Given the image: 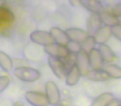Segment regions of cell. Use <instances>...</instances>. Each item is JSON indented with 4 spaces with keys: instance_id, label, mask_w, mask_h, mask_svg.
<instances>
[{
    "instance_id": "1",
    "label": "cell",
    "mask_w": 121,
    "mask_h": 106,
    "mask_svg": "<svg viewBox=\"0 0 121 106\" xmlns=\"http://www.w3.org/2000/svg\"><path fill=\"white\" fill-rule=\"evenodd\" d=\"M13 76L19 81L32 83L38 81L41 73L38 70L29 66H17L13 70Z\"/></svg>"
},
{
    "instance_id": "2",
    "label": "cell",
    "mask_w": 121,
    "mask_h": 106,
    "mask_svg": "<svg viewBox=\"0 0 121 106\" xmlns=\"http://www.w3.org/2000/svg\"><path fill=\"white\" fill-rule=\"evenodd\" d=\"M45 94L50 103V105L59 104L61 100V94L58 85L53 81H48L45 85Z\"/></svg>"
},
{
    "instance_id": "3",
    "label": "cell",
    "mask_w": 121,
    "mask_h": 106,
    "mask_svg": "<svg viewBox=\"0 0 121 106\" xmlns=\"http://www.w3.org/2000/svg\"><path fill=\"white\" fill-rule=\"evenodd\" d=\"M25 99L32 106H49L50 103L45 93L30 90L25 94Z\"/></svg>"
},
{
    "instance_id": "4",
    "label": "cell",
    "mask_w": 121,
    "mask_h": 106,
    "mask_svg": "<svg viewBox=\"0 0 121 106\" xmlns=\"http://www.w3.org/2000/svg\"><path fill=\"white\" fill-rule=\"evenodd\" d=\"M47 63H48V66L50 67V69L52 70V73L58 79L62 80L64 78H66V74H67V71H66V66H65L62 60L56 57L48 56Z\"/></svg>"
},
{
    "instance_id": "5",
    "label": "cell",
    "mask_w": 121,
    "mask_h": 106,
    "mask_svg": "<svg viewBox=\"0 0 121 106\" xmlns=\"http://www.w3.org/2000/svg\"><path fill=\"white\" fill-rule=\"evenodd\" d=\"M30 40L33 43L40 46H43V47L51 45L52 43H55L53 38L51 36L50 32L43 30L33 31L30 34Z\"/></svg>"
},
{
    "instance_id": "6",
    "label": "cell",
    "mask_w": 121,
    "mask_h": 106,
    "mask_svg": "<svg viewBox=\"0 0 121 106\" xmlns=\"http://www.w3.org/2000/svg\"><path fill=\"white\" fill-rule=\"evenodd\" d=\"M76 68L79 71L81 77H86L91 71V64H90L89 56L84 51H81L76 55Z\"/></svg>"
},
{
    "instance_id": "7",
    "label": "cell",
    "mask_w": 121,
    "mask_h": 106,
    "mask_svg": "<svg viewBox=\"0 0 121 106\" xmlns=\"http://www.w3.org/2000/svg\"><path fill=\"white\" fill-rule=\"evenodd\" d=\"M44 51L49 56L56 57L61 60H64L70 54L69 51L67 50L66 47L59 45V44L56 43H52L51 45L44 47Z\"/></svg>"
},
{
    "instance_id": "8",
    "label": "cell",
    "mask_w": 121,
    "mask_h": 106,
    "mask_svg": "<svg viewBox=\"0 0 121 106\" xmlns=\"http://www.w3.org/2000/svg\"><path fill=\"white\" fill-rule=\"evenodd\" d=\"M102 21H101L100 14L98 13H91L87 19L86 28L87 33L89 36L94 37L96 32L102 27Z\"/></svg>"
},
{
    "instance_id": "9",
    "label": "cell",
    "mask_w": 121,
    "mask_h": 106,
    "mask_svg": "<svg viewBox=\"0 0 121 106\" xmlns=\"http://www.w3.org/2000/svg\"><path fill=\"white\" fill-rule=\"evenodd\" d=\"M65 31L70 41H73L81 44H82L89 37L86 31L78 27H70Z\"/></svg>"
},
{
    "instance_id": "10",
    "label": "cell",
    "mask_w": 121,
    "mask_h": 106,
    "mask_svg": "<svg viewBox=\"0 0 121 106\" xmlns=\"http://www.w3.org/2000/svg\"><path fill=\"white\" fill-rule=\"evenodd\" d=\"M81 5L85 9L91 12V13L101 14L105 11V7L100 1L97 0H81Z\"/></svg>"
},
{
    "instance_id": "11",
    "label": "cell",
    "mask_w": 121,
    "mask_h": 106,
    "mask_svg": "<svg viewBox=\"0 0 121 106\" xmlns=\"http://www.w3.org/2000/svg\"><path fill=\"white\" fill-rule=\"evenodd\" d=\"M51 36L53 38L54 42L56 44L66 47L69 42V38L66 33V31L62 30L58 27H52L49 31Z\"/></svg>"
},
{
    "instance_id": "12",
    "label": "cell",
    "mask_w": 121,
    "mask_h": 106,
    "mask_svg": "<svg viewBox=\"0 0 121 106\" xmlns=\"http://www.w3.org/2000/svg\"><path fill=\"white\" fill-rule=\"evenodd\" d=\"M89 60L91 68L92 70H102L104 67V61L97 48L92 50L89 54Z\"/></svg>"
},
{
    "instance_id": "13",
    "label": "cell",
    "mask_w": 121,
    "mask_h": 106,
    "mask_svg": "<svg viewBox=\"0 0 121 106\" xmlns=\"http://www.w3.org/2000/svg\"><path fill=\"white\" fill-rule=\"evenodd\" d=\"M98 50L100 52V55L102 56L103 60H104V63L113 64V63H114V61H117V56L115 55L114 51L111 49V47L109 46H108L107 44L99 45Z\"/></svg>"
},
{
    "instance_id": "14",
    "label": "cell",
    "mask_w": 121,
    "mask_h": 106,
    "mask_svg": "<svg viewBox=\"0 0 121 106\" xmlns=\"http://www.w3.org/2000/svg\"><path fill=\"white\" fill-rule=\"evenodd\" d=\"M112 35V27L102 26V27L96 32L94 37L95 39L96 44L102 45V44H106V42L110 39Z\"/></svg>"
},
{
    "instance_id": "15",
    "label": "cell",
    "mask_w": 121,
    "mask_h": 106,
    "mask_svg": "<svg viewBox=\"0 0 121 106\" xmlns=\"http://www.w3.org/2000/svg\"><path fill=\"white\" fill-rule=\"evenodd\" d=\"M88 81L94 82H104L108 81L110 77L104 69L102 70H92L90 71L89 74L86 76Z\"/></svg>"
},
{
    "instance_id": "16",
    "label": "cell",
    "mask_w": 121,
    "mask_h": 106,
    "mask_svg": "<svg viewBox=\"0 0 121 106\" xmlns=\"http://www.w3.org/2000/svg\"><path fill=\"white\" fill-rule=\"evenodd\" d=\"M114 99L112 93L105 92L99 94L91 103V106H108L109 104Z\"/></svg>"
},
{
    "instance_id": "17",
    "label": "cell",
    "mask_w": 121,
    "mask_h": 106,
    "mask_svg": "<svg viewBox=\"0 0 121 106\" xmlns=\"http://www.w3.org/2000/svg\"><path fill=\"white\" fill-rule=\"evenodd\" d=\"M101 21H102V23L104 26H107L109 27H114L115 26L119 25V20H118V17H116L114 14L111 13V11L106 10L104 13L100 14Z\"/></svg>"
},
{
    "instance_id": "18",
    "label": "cell",
    "mask_w": 121,
    "mask_h": 106,
    "mask_svg": "<svg viewBox=\"0 0 121 106\" xmlns=\"http://www.w3.org/2000/svg\"><path fill=\"white\" fill-rule=\"evenodd\" d=\"M81 74L79 71L76 68V66H74L71 70H70L67 72L66 76V84L68 86H75L79 83L81 80Z\"/></svg>"
},
{
    "instance_id": "19",
    "label": "cell",
    "mask_w": 121,
    "mask_h": 106,
    "mask_svg": "<svg viewBox=\"0 0 121 106\" xmlns=\"http://www.w3.org/2000/svg\"><path fill=\"white\" fill-rule=\"evenodd\" d=\"M0 67L7 72L13 68V61L4 51H0Z\"/></svg>"
},
{
    "instance_id": "20",
    "label": "cell",
    "mask_w": 121,
    "mask_h": 106,
    "mask_svg": "<svg viewBox=\"0 0 121 106\" xmlns=\"http://www.w3.org/2000/svg\"><path fill=\"white\" fill-rule=\"evenodd\" d=\"M0 21L13 24L15 21V15L8 7H0Z\"/></svg>"
},
{
    "instance_id": "21",
    "label": "cell",
    "mask_w": 121,
    "mask_h": 106,
    "mask_svg": "<svg viewBox=\"0 0 121 106\" xmlns=\"http://www.w3.org/2000/svg\"><path fill=\"white\" fill-rule=\"evenodd\" d=\"M104 71L107 72L110 78L115 80L121 79V67L117 64H107L104 66Z\"/></svg>"
},
{
    "instance_id": "22",
    "label": "cell",
    "mask_w": 121,
    "mask_h": 106,
    "mask_svg": "<svg viewBox=\"0 0 121 106\" xmlns=\"http://www.w3.org/2000/svg\"><path fill=\"white\" fill-rule=\"evenodd\" d=\"M95 46H96L95 39V37H92V36H89V37H87V39L81 44L82 50L84 51H86L87 54H89L91 51L95 48Z\"/></svg>"
},
{
    "instance_id": "23",
    "label": "cell",
    "mask_w": 121,
    "mask_h": 106,
    "mask_svg": "<svg viewBox=\"0 0 121 106\" xmlns=\"http://www.w3.org/2000/svg\"><path fill=\"white\" fill-rule=\"evenodd\" d=\"M64 65L66 66V69L67 71V72L70 70L72 69L74 66H76V54H72V53H70L68 55V56L66 58H65L64 60H62Z\"/></svg>"
},
{
    "instance_id": "24",
    "label": "cell",
    "mask_w": 121,
    "mask_h": 106,
    "mask_svg": "<svg viewBox=\"0 0 121 106\" xmlns=\"http://www.w3.org/2000/svg\"><path fill=\"white\" fill-rule=\"evenodd\" d=\"M66 47L67 48V50L69 51L70 53H72V54L77 55L81 51H82L81 44L76 42H73V41H69V42H68Z\"/></svg>"
},
{
    "instance_id": "25",
    "label": "cell",
    "mask_w": 121,
    "mask_h": 106,
    "mask_svg": "<svg viewBox=\"0 0 121 106\" xmlns=\"http://www.w3.org/2000/svg\"><path fill=\"white\" fill-rule=\"evenodd\" d=\"M11 80L7 76H0V94H2L9 86Z\"/></svg>"
},
{
    "instance_id": "26",
    "label": "cell",
    "mask_w": 121,
    "mask_h": 106,
    "mask_svg": "<svg viewBox=\"0 0 121 106\" xmlns=\"http://www.w3.org/2000/svg\"><path fill=\"white\" fill-rule=\"evenodd\" d=\"M12 31V24L5 23V22H1L0 25V35L8 36V34L11 33Z\"/></svg>"
},
{
    "instance_id": "27",
    "label": "cell",
    "mask_w": 121,
    "mask_h": 106,
    "mask_svg": "<svg viewBox=\"0 0 121 106\" xmlns=\"http://www.w3.org/2000/svg\"><path fill=\"white\" fill-rule=\"evenodd\" d=\"M111 13H112L116 17H121V2H119L112 8Z\"/></svg>"
},
{
    "instance_id": "28",
    "label": "cell",
    "mask_w": 121,
    "mask_h": 106,
    "mask_svg": "<svg viewBox=\"0 0 121 106\" xmlns=\"http://www.w3.org/2000/svg\"><path fill=\"white\" fill-rule=\"evenodd\" d=\"M112 34L116 39L121 42V26L117 25L115 27H112Z\"/></svg>"
},
{
    "instance_id": "29",
    "label": "cell",
    "mask_w": 121,
    "mask_h": 106,
    "mask_svg": "<svg viewBox=\"0 0 121 106\" xmlns=\"http://www.w3.org/2000/svg\"><path fill=\"white\" fill-rule=\"evenodd\" d=\"M108 106H121V101L120 99H117V98H114L112 101L109 104Z\"/></svg>"
},
{
    "instance_id": "30",
    "label": "cell",
    "mask_w": 121,
    "mask_h": 106,
    "mask_svg": "<svg viewBox=\"0 0 121 106\" xmlns=\"http://www.w3.org/2000/svg\"><path fill=\"white\" fill-rule=\"evenodd\" d=\"M13 106H25V105H24V104H23V102H22V101L17 100V101H16V102L13 103Z\"/></svg>"
},
{
    "instance_id": "31",
    "label": "cell",
    "mask_w": 121,
    "mask_h": 106,
    "mask_svg": "<svg viewBox=\"0 0 121 106\" xmlns=\"http://www.w3.org/2000/svg\"><path fill=\"white\" fill-rule=\"evenodd\" d=\"M70 4H71L72 6H74V7L78 6V5H81L80 1H76V0H74V1H70Z\"/></svg>"
},
{
    "instance_id": "32",
    "label": "cell",
    "mask_w": 121,
    "mask_h": 106,
    "mask_svg": "<svg viewBox=\"0 0 121 106\" xmlns=\"http://www.w3.org/2000/svg\"><path fill=\"white\" fill-rule=\"evenodd\" d=\"M7 2L4 0H0V7H7Z\"/></svg>"
},
{
    "instance_id": "33",
    "label": "cell",
    "mask_w": 121,
    "mask_h": 106,
    "mask_svg": "<svg viewBox=\"0 0 121 106\" xmlns=\"http://www.w3.org/2000/svg\"><path fill=\"white\" fill-rule=\"evenodd\" d=\"M118 20H119V25L121 26V17H118Z\"/></svg>"
},
{
    "instance_id": "34",
    "label": "cell",
    "mask_w": 121,
    "mask_h": 106,
    "mask_svg": "<svg viewBox=\"0 0 121 106\" xmlns=\"http://www.w3.org/2000/svg\"><path fill=\"white\" fill-rule=\"evenodd\" d=\"M55 106H62V104H56V105H55Z\"/></svg>"
},
{
    "instance_id": "35",
    "label": "cell",
    "mask_w": 121,
    "mask_h": 106,
    "mask_svg": "<svg viewBox=\"0 0 121 106\" xmlns=\"http://www.w3.org/2000/svg\"><path fill=\"white\" fill-rule=\"evenodd\" d=\"M1 22H1V21H0V25H1Z\"/></svg>"
},
{
    "instance_id": "36",
    "label": "cell",
    "mask_w": 121,
    "mask_h": 106,
    "mask_svg": "<svg viewBox=\"0 0 121 106\" xmlns=\"http://www.w3.org/2000/svg\"><path fill=\"white\" fill-rule=\"evenodd\" d=\"M120 101H121V99H120Z\"/></svg>"
}]
</instances>
